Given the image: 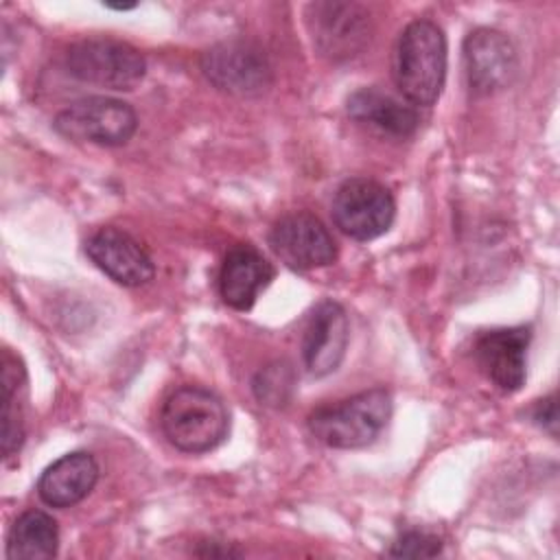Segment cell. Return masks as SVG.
<instances>
[{"label":"cell","mask_w":560,"mask_h":560,"mask_svg":"<svg viewBox=\"0 0 560 560\" xmlns=\"http://www.w3.org/2000/svg\"><path fill=\"white\" fill-rule=\"evenodd\" d=\"M394 79L411 105H433L446 79V37L431 20L409 22L396 44Z\"/></svg>","instance_id":"1"},{"label":"cell","mask_w":560,"mask_h":560,"mask_svg":"<svg viewBox=\"0 0 560 560\" xmlns=\"http://www.w3.org/2000/svg\"><path fill=\"white\" fill-rule=\"evenodd\" d=\"M160 424L164 438L175 448L184 453H206L228 438L230 413L214 392L184 385L164 400Z\"/></svg>","instance_id":"2"},{"label":"cell","mask_w":560,"mask_h":560,"mask_svg":"<svg viewBox=\"0 0 560 560\" xmlns=\"http://www.w3.org/2000/svg\"><path fill=\"white\" fill-rule=\"evenodd\" d=\"M392 407V394L385 387H372L346 400L317 407L308 416V431L330 448H363L387 427Z\"/></svg>","instance_id":"3"},{"label":"cell","mask_w":560,"mask_h":560,"mask_svg":"<svg viewBox=\"0 0 560 560\" xmlns=\"http://www.w3.org/2000/svg\"><path fill=\"white\" fill-rule=\"evenodd\" d=\"M68 72L90 85L109 90H133L147 72L138 48L109 37H92L72 44L66 52Z\"/></svg>","instance_id":"4"},{"label":"cell","mask_w":560,"mask_h":560,"mask_svg":"<svg viewBox=\"0 0 560 560\" xmlns=\"http://www.w3.org/2000/svg\"><path fill=\"white\" fill-rule=\"evenodd\" d=\"M52 127L77 142L101 147H120L131 140L138 127L133 107L109 96H88L70 103L57 116Z\"/></svg>","instance_id":"5"},{"label":"cell","mask_w":560,"mask_h":560,"mask_svg":"<svg viewBox=\"0 0 560 560\" xmlns=\"http://www.w3.org/2000/svg\"><path fill=\"white\" fill-rule=\"evenodd\" d=\"M330 212L343 234L354 241H372L392 228L396 201L376 179L350 177L335 190Z\"/></svg>","instance_id":"6"},{"label":"cell","mask_w":560,"mask_h":560,"mask_svg":"<svg viewBox=\"0 0 560 560\" xmlns=\"http://www.w3.org/2000/svg\"><path fill=\"white\" fill-rule=\"evenodd\" d=\"M201 72L217 90L234 96H256L271 83L267 55L256 44L243 39L208 48L201 55Z\"/></svg>","instance_id":"7"},{"label":"cell","mask_w":560,"mask_h":560,"mask_svg":"<svg viewBox=\"0 0 560 560\" xmlns=\"http://www.w3.org/2000/svg\"><path fill=\"white\" fill-rule=\"evenodd\" d=\"M464 68L470 92L490 96L514 83L518 74V55L505 33L475 28L464 39Z\"/></svg>","instance_id":"8"},{"label":"cell","mask_w":560,"mask_h":560,"mask_svg":"<svg viewBox=\"0 0 560 560\" xmlns=\"http://www.w3.org/2000/svg\"><path fill=\"white\" fill-rule=\"evenodd\" d=\"M269 245L295 271L326 267L337 260V245L330 232L311 212H291L278 219L269 232Z\"/></svg>","instance_id":"9"},{"label":"cell","mask_w":560,"mask_h":560,"mask_svg":"<svg viewBox=\"0 0 560 560\" xmlns=\"http://www.w3.org/2000/svg\"><path fill=\"white\" fill-rule=\"evenodd\" d=\"M529 339L532 330L527 326L483 330L475 339L472 357L477 365L505 394L518 392L525 383Z\"/></svg>","instance_id":"10"},{"label":"cell","mask_w":560,"mask_h":560,"mask_svg":"<svg viewBox=\"0 0 560 560\" xmlns=\"http://www.w3.org/2000/svg\"><path fill=\"white\" fill-rule=\"evenodd\" d=\"M348 337L350 326L343 306L332 300L319 302L308 315L302 335V359L308 374L322 378L335 372L346 357Z\"/></svg>","instance_id":"11"},{"label":"cell","mask_w":560,"mask_h":560,"mask_svg":"<svg viewBox=\"0 0 560 560\" xmlns=\"http://www.w3.org/2000/svg\"><path fill=\"white\" fill-rule=\"evenodd\" d=\"M313 37L332 59L357 55L370 37V15L354 2H317L308 7Z\"/></svg>","instance_id":"12"},{"label":"cell","mask_w":560,"mask_h":560,"mask_svg":"<svg viewBox=\"0 0 560 560\" xmlns=\"http://www.w3.org/2000/svg\"><path fill=\"white\" fill-rule=\"evenodd\" d=\"M85 254L103 273L122 287H142L155 273L144 247L118 228L94 232L85 243Z\"/></svg>","instance_id":"13"},{"label":"cell","mask_w":560,"mask_h":560,"mask_svg":"<svg viewBox=\"0 0 560 560\" xmlns=\"http://www.w3.org/2000/svg\"><path fill=\"white\" fill-rule=\"evenodd\" d=\"M273 276V265L254 245L238 243L223 258L219 273L221 298L236 311H249Z\"/></svg>","instance_id":"14"},{"label":"cell","mask_w":560,"mask_h":560,"mask_svg":"<svg viewBox=\"0 0 560 560\" xmlns=\"http://www.w3.org/2000/svg\"><path fill=\"white\" fill-rule=\"evenodd\" d=\"M98 481V464L85 451L52 462L37 481L39 499L50 508H70L83 501Z\"/></svg>","instance_id":"15"},{"label":"cell","mask_w":560,"mask_h":560,"mask_svg":"<svg viewBox=\"0 0 560 560\" xmlns=\"http://www.w3.org/2000/svg\"><path fill=\"white\" fill-rule=\"evenodd\" d=\"M350 118L372 125L392 136H409L418 129V112L411 103L398 101L378 88H361L348 96Z\"/></svg>","instance_id":"16"},{"label":"cell","mask_w":560,"mask_h":560,"mask_svg":"<svg viewBox=\"0 0 560 560\" xmlns=\"http://www.w3.org/2000/svg\"><path fill=\"white\" fill-rule=\"evenodd\" d=\"M59 549V527L57 521L42 510L22 512L7 542V556L11 560H46L55 558Z\"/></svg>","instance_id":"17"},{"label":"cell","mask_w":560,"mask_h":560,"mask_svg":"<svg viewBox=\"0 0 560 560\" xmlns=\"http://www.w3.org/2000/svg\"><path fill=\"white\" fill-rule=\"evenodd\" d=\"M24 383V368L18 359L4 352L2 359V453L4 457L15 455L24 442L22 413L18 405V389Z\"/></svg>","instance_id":"18"},{"label":"cell","mask_w":560,"mask_h":560,"mask_svg":"<svg viewBox=\"0 0 560 560\" xmlns=\"http://www.w3.org/2000/svg\"><path fill=\"white\" fill-rule=\"evenodd\" d=\"M254 394L260 405L280 409L287 407L295 392V372L287 361H273L254 376Z\"/></svg>","instance_id":"19"},{"label":"cell","mask_w":560,"mask_h":560,"mask_svg":"<svg viewBox=\"0 0 560 560\" xmlns=\"http://www.w3.org/2000/svg\"><path fill=\"white\" fill-rule=\"evenodd\" d=\"M442 553V540L435 534L409 529L402 532L389 549V556L394 558H433Z\"/></svg>","instance_id":"20"},{"label":"cell","mask_w":560,"mask_h":560,"mask_svg":"<svg viewBox=\"0 0 560 560\" xmlns=\"http://www.w3.org/2000/svg\"><path fill=\"white\" fill-rule=\"evenodd\" d=\"M532 418H534V422H536L540 429H545V431H549L551 435H556V424H558V405H556V396L551 394V396L538 400L536 407H534V411H532Z\"/></svg>","instance_id":"21"}]
</instances>
